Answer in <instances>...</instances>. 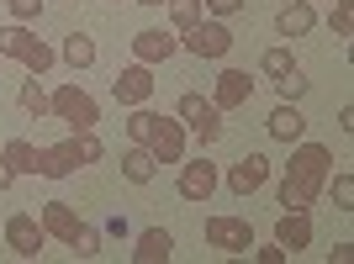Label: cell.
<instances>
[{"instance_id": "28", "label": "cell", "mask_w": 354, "mask_h": 264, "mask_svg": "<svg viewBox=\"0 0 354 264\" xmlns=\"http://www.w3.org/2000/svg\"><path fill=\"white\" fill-rule=\"evenodd\" d=\"M328 27H333V37H349V32H354V0H333Z\"/></svg>"}, {"instance_id": "23", "label": "cell", "mask_w": 354, "mask_h": 264, "mask_svg": "<svg viewBox=\"0 0 354 264\" xmlns=\"http://www.w3.org/2000/svg\"><path fill=\"white\" fill-rule=\"evenodd\" d=\"M16 101H21V111H27V117H48V90L37 85V74H32V79H21V95H16Z\"/></svg>"}, {"instance_id": "3", "label": "cell", "mask_w": 354, "mask_h": 264, "mask_svg": "<svg viewBox=\"0 0 354 264\" xmlns=\"http://www.w3.org/2000/svg\"><path fill=\"white\" fill-rule=\"evenodd\" d=\"M48 111L59 122H69V132H95V122H101V106H95V95L80 85H59L53 95H48Z\"/></svg>"}, {"instance_id": "6", "label": "cell", "mask_w": 354, "mask_h": 264, "mask_svg": "<svg viewBox=\"0 0 354 264\" xmlns=\"http://www.w3.org/2000/svg\"><path fill=\"white\" fill-rule=\"evenodd\" d=\"M180 48H185V53H196V59H227L233 32H227V21H217V16H201L196 27L180 32Z\"/></svg>"}, {"instance_id": "9", "label": "cell", "mask_w": 354, "mask_h": 264, "mask_svg": "<svg viewBox=\"0 0 354 264\" xmlns=\"http://www.w3.org/2000/svg\"><path fill=\"white\" fill-rule=\"evenodd\" d=\"M143 148H148L159 164H180V159H185V122H175V117H153V127H148Z\"/></svg>"}, {"instance_id": "31", "label": "cell", "mask_w": 354, "mask_h": 264, "mask_svg": "<svg viewBox=\"0 0 354 264\" xmlns=\"http://www.w3.org/2000/svg\"><path fill=\"white\" fill-rule=\"evenodd\" d=\"M243 6H249V0H201V11L217 16V21H222V16H238Z\"/></svg>"}, {"instance_id": "15", "label": "cell", "mask_w": 354, "mask_h": 264, "mask_svg": "<svg viewBox=\"0 0 354 264\" xmlns=\"http://www.w3.org/2000/svg\"><path fill=\"white\" fill-rule=\"evenodd\" d=\"M175 53H180V37H169V32H159V27H148V32L133 37V59L148 64V69L164 64V59H175Z\"/></svg>"}, {"instance_id": "26", "label": "cell", "mask_w": 354, "mask_h": 264, "mask_svg": "<svg viewBox=\"0 0 354 264\" xmlns=\"http://www.w3.org/2000/svg\"><path fill=\"white\" fill-rule=\"evenodd\" d=\"M201 0H169V21H175V32H185V27H196L201 21Z\"/></svg>"}, {"instance_id": "18", "label": "cell", "mask_w": 354, "mask_h": 264, "mask_svg": "<svg viewBox=\"0 0 354 264\" xmlns=\"http://www.w3.org/2000/svg\"><path fill=\"white\" fill-rule=\"evenodd\" d=\"M312 27H317L312 0H291V6H281V11H275V32H281V37H307Z\"/></svg>"}, {"instance_id": "11", "label": "cell", "mask_w": 354, "mask_h": 264, "mask_svg": "<svg viewBox=\"0 0 354 264\" xmlns=\"http://www.w3.org/2000/svg\"><path fill=\"white\" fill-rule=\"evenodd\" d=\"M217 185H222V175H217L212 159H191V164L180 159V196H185V201H212Z\"/></svg>"}, {"instance_id": "32", "label": "cell", "mask_w": 354, "mask_h": 264, "mask_svg": "<svg viewBox=\"0 0 354 264\" xmlns=\"http://www.w3.org/2000/svg\"><path fill=\"white\" fill-rule=\"evenodd\" d=\"M11 16L16 21H37V16H43V0H11Z\"/></svg>"}, {"instance_id": "30", "label": "cell", "mask_w": 354, "mask_h": 264, "mask_svg": "<svg viewBox=\"0 0 354 264\" xmlns=\"http://www.w3.org/2000/svg\"><path fill=\"white\" fill-rule=\"evenodd\" d=\"M153 117H159V111H148V106H133V117H127V138H133V143H143L148 127H153Z\"/></svg>"}, {"instance_id": "36", "label": "cell", "mask_w": 354, "mask_h": 264, "mask_svg": "<svg viewBox=\"0 0 354 264\" xmlns=\"http://www.w3.org/2000/svg\"><path fill=\"white\" fill-rule=\"evenodd\" d=\"M11 185H16V169H11L6 159H0V191H11Z\"/></svg>"}, {"instance_id": "16", "label": "cell", "mask_w": 354, "mask_h": 264, "mask_svg": "<svg viewBox=\"0 0 354 264\" xmlns=\"http://www.w3.org/2000/svg\"><path fill=\"white\" fill-rule=\"evenodd\" d=\"M265 132L275 138V143H301V138H307V117L296 111V101H281L275 111H270Z\"/></svg>"}, {"instance_id": "34", "label": "cell", "mask_w": 354, "mask_h": 264, "mask_svg": "<svg viewBox=\"0 0 354 264\" xmlns=\"http://www.w3.org/2000/svg\"><path fill=\"white\" fill-rule=\"evenodd\" d=\"M101 238H127V217H106Z\"/></svg>"}, {"instance_id": "5", "label": "cell", "mask_w": 354, "mask_h": 264, "mask_svg": "<svg viewBox=\"0 0 354 264\" xmlns=\"http://www.w3.org/2000/svg\"><path fill=\"white\" fill-rule=\"evenodd\" d=\"M175 117L185 122L196 138H201V148L222 138V111L207 101V95H201V90H185V95H180V101H175Z\"/></svg>"}, {"instance_id": "17", "label": "cell", "mask_w": 354, "mask_h": 264, "mask_svg": "<svg viewBox=\"0 0 354 264\" xmlns=\"http://www.w3.org/2000/svg\"><path fill=\"white\" fill-rule=\"evenodd\" d=\"M37 222H43V233H48V238H59V243H69V238L80 233V211H74L69 201H43Z\"/></svg>"}, {"instance_id": "4", "label": "cell", "mask_w": 354, "mask_h": 264, "mask_svg": "<svg viewBox=\"0 0 354 264\" xmlns=\"http://www.w3.org/2000/svg\"><path fill=\"white\" fill-rule=\"evenodd\" d=\"M0 53H6V59H21L32 74H48V69H53V59H59V53H53L43 37H32V32H27V21L0 27Z\"/></svg>"}, {"instance_id": "14", "label": "cell", "mask_w": 354, "mask_h": 264, "mask_svg": "<svg viewBox=\"0 0 354 264\" xmlns=\"http://www.w3.org/2000/svg\"><path fill=\"white\" fill-rule=\"evenodd\" d=\"M275 243H281L291 259L301 249H312V211H281V217H275Z\"/></svg>"}, {"instance_id": "21", "label": "cell", "mask_w": 354, "mask_h": 264, "mask_svg": "<svg viewBox=\"0 0 354 264\" xmlns=\"http://www.w3.org/2000/svg\"><path fill=\"white\" fill-rule=\"evenodd\" d=\"M59 59L69 64V69H90V64H95V43H90L85 32H69L64 48H59Z\"/></svg>"}, {"instance_id": "8", "label": "cell", "mask_w": 354, "mask_h": 264, "mask_svg": "<svg viewBox=\"0 0 354 264\" xmlns=\"http://www.w3.org/2000/svg\"><path fill=\"white\" fill-rule=\"evenodd\" d=\"M6 249L16 254V259H37L43 254V243H48V233H43V222L32 217V211H16V217H6Z\"/></svg>"}, {"instance_id": "33", "label": "cell", "mask_w": 354, "mask_h": 264, "mask_svg": "<svg viewBox=\"0 0 354 264\" xmlns=\"http://www.w3.org/2000/svg\"><path fill=\"white\" fill-rule=\"evenodd\" d=\"M249 254H254L259 264H286V259H291V254H286L281 243H270V249H249Z\"/></svg>"}, {"instance_id": "19", "label": "cell", "mask_w": 354, "mask_h": 264, "mask_svg": "<svg viewBox=\"0 0 354 264\" xmlns=\"http://www.w3.org/2000/svg\"><path fill=\"white\" fill-rule=\"evenodd\" d=\"M133 259L138 264H169V259H175V238L164 233V227H143V233H138Z\"/></svg>"}, {"instance_id": "7", "label": "cell", "mask_w": 354, "mask_h": 264, "mask_svg": "<svg viewBox=\"0 0 354 264\" xmlns=\"http://www.w3.org/2000/svg\"><path fill=\"white\" fill-rule=\"evenodd\" d=\"M207 243L222 249V254H233V259H243V254L254 249L249 217H207Z\"/></svg>"}, {"instance_id": "13", "label": "cell", "mask_w": 354, "mask_h": 264, "mask_svg": "<svg viewBox=\"0 0 354 264\" xmlns=\"http://www.w3.org/2000/svg\"><path fill=\"white\" fill-rule=\"evenodd\" d=\"M249 101H254L249 69H222L217 74V90H212V106H217V111H238V106H249Z\"/></svg>"}, {"instance_id": "10", "label": "cell", "mask_w": 354, "mask_h": 264, "mask_svg": "<svg viewBox=\"0 0 354 264\" xmlns=\"http://www.w3.org/2000/svg\"><path fill=\"white\" fill-rule=\"evenodd\" d=\"M153 85H159V79H153V69L133 59L117 79H111V95H117V106H127V111H133V106H148V101H153Z\"/></svg>"}, {"instance_id": "35", "label": "cell", "mask_w": 354, "mask_h": 264, "mask_svg": "<svg viewBox=\"0 0 354 264\" xmlns=\"http://www.w3.org/2000/svg\"><path fill=\"white\" fill-rule=\"evenodd\" d=\"M328 259H333V264H349V259H354V243H333V254H328Z\"/></svg>"}, {"instance_id": "22", "label": "cell", "mask_w": 354, "mask_h": 264, "mask_svg": "<svg viewBox=\"0 0 354 264\" xmlns=\"http://www.w3.org/2000/svg\"><path fill=\"white\" fill-rule=\"evenodd\" d=\"M0 159L11 164L16 175H37V148H32L27 138H11V143H6V153H0Z\"/></svg>"}, {"instance_id": "27", "label": "cell", "mask_w": 354, "mask_h": 264, "mask_svg": "<svg viewBox=\"0 0 354 264\" xmlns=\"http://www.w3.org/2000/svg\"><path fill=\"white\" fill-rule=\"evenodd\" d=\"M307 85H312V79H307L301 69H296V64H291V69L281 74V79H275V90H281V101H301V95H307Z\"/></svg>"}, {"instance_id": "12", "label": "cell", "mask_w": 354, "mask_h": 264, "mask_svg": "<svg viewBox=\"0 0 354 264\" xmlns=\"http://www.w3.org/2000/svg\"><path fill=\"white\" fill-rule=\"evenodd\" d=\"M270 185V159L265 153H243V159L227 169V191L233 196H254V191H265Z\"/></svg>"}, {"instance_id": "2", "label": "cell", "mask_w": 354, "mask_h": 264, "mask_svg": "<svg viewBox=\"0 0 354 264\" xmlns=\"http://www.w3.org/2000/svg\"><path fill=\"white\" fill-rule=\"evenodd\" d=\"M106 148L95 132H74V138H64V143L53 148H37V175L43 180H69L74 169H85V164H95Z\"/></svg>"}, {"instance_id": "20", "label": "cell", "mask_w": 354, "mask_h": 264, "mask_svg": "<svg viewBox=\"0 0 354 264\" xmlns=\"http://www.w3.org/2000/svg\"><path fill=\"white\" fill-rule=\"evenodd\" d=\"M153 175H159V159H153L143 143H133L127 153H122V180H133V185H148Z\"/></svg>"}, {"instance_id": "37", "label": "cell", "mask_w": 354, "mask_h": 264, "mask_svg": "<svg viewBox=\"0 0 354 264\" xmlns=\"http://www.w3.org/2000/svg\"><path fill=\"white\" fill-rule=\"evenodd\" d=\"M138 6H164V0H138Z\"/></svg>"}, {"instance_id": "24", "label": "cell", "mask_w": 354, "mask_h": 264, "mask_svg": "<svg viewBox=\"0 0 354 264\" xmlns=\"http://www.w3.org/2000/svg\"><path fill=\"white\" fill-rule=\"evenodd\" d=\"M323 191H333V206H339V211H354V175H349V169L328 175V180H323Z\"/></svg>"}, {"instance_id": "1", "label": "cell", "mask_w": 354, "mask_h": 264, "mask_svg": "<svg viewBox=\"0 0 354 264\" xmlns=\"http://www.w3.org/2000/svg\"><path fill=\"white\" fill-rule=\"evenodd\" d=\"M328 175H333V153L323 143H296L291 164H286V180H281V206L286 211H312L323 201Z\"/></svg>"}, {"instance_id": "25", "label": "cell", "mask_w": 354, "mask_h": 264, "mask_svg": "<svg viewBox=\"0 0 354 264\" xmlns=\"http://www.w3.org/2000/svg\"><path fill=\"white\" fill-rule=\"evenodd\" d=\"M69 249H74V259H95V254H101V227L80 222V233L69 238Z\"/></svg>"}, {"instance_id": "29", "label": "cell", "mask_w": 354, "mask_h": 264, "mask_svg": "<svg viewBox=\"0 0 354 264\" xmlns=\"http://www.w3.org/2000/svg\"><path fill=\"white\" fill-rule=\"evenodd\" d=\"M291 64H296V59H291V48H265V59H259V69H265L270 79H281V74L291 69Z\"/></svg>"}]
</instances>
